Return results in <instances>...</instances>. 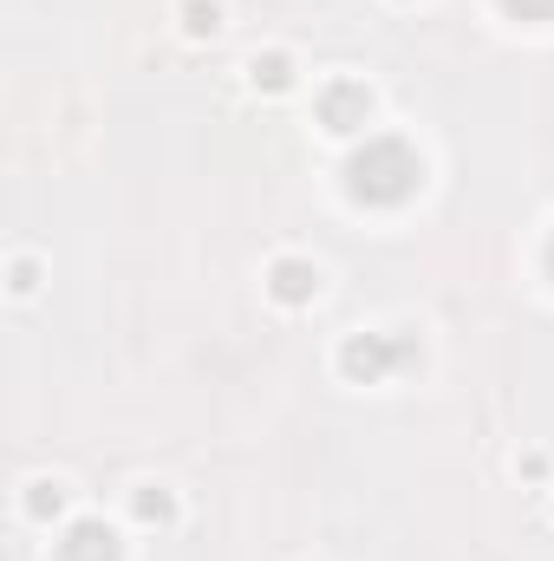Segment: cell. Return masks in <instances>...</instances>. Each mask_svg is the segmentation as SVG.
Listing matches in <instances>:
<instances>
[{"mask_svg":"<svg viewBox=\"0 0 554 561\" xmlns=\"http://www.w3.org/2000/svg\"><path fill=\"white\" fill-rule=\"evenodd\" d=\"M503 13H516V20H529V26H542V20H554V0H503Z\"/></svg>","mask_w":554,"mask_h":561,"instance_id":"9c48e42d","label":"cell"},{"mask_svg":"<svg viewBox=\"0 0 554 561\" xmlns=\"http://www.w3.org/2000/svg\"><path fill=\"white\" fill-rule=\"evenodd\" d=\"M549 275H554V242H549Z\"/></svg>","mask_w":554,"mask_h":561,"instance_id":"8fae6325","label":"cell"},{"mask_svg":"<svg viewBox=\"0 0 554 561\" xmlns=\"http://www.w3.org/2000/svg\"><path fill=\"white\" fill-rule=\"evenodd\" d=\"M137 516H144V523H163V516H170V497H163V490H157V497L137 490Z\"/></svg>","mask_w":554,"mask_h":561,"instance_id":"30bf717a","label":"cell"},{"mask_svg":"<svg viewBox=\"0 0 554 561\" xmlns=\"http://www.w3.org/2000/svg\"><path fill=\"white\" fill-rule=\"evenodd\" d=\"M59 561H118V536L104 523H72L59 542Z\"/></svg>","mask_w":554,"mask_h":561,"instance_id":"277c9868","label":"cell"},{"mask_svg":"<svg viewBox=\"0 0 554 561\" xmlns=\"http://www.w3.org/2000/svg\"><path fill=\"white\" fill-rule=\"evenodd\" d=\"M411 359V346H392L385 333H353L346 346H340V373L346 379H359V386H379L392 366H405Z\"/></svg>","mask_w":554,"mask_h":561,"instance_id":"7a4b0ae2","label":"cell"},{"mask_svg":"<svg viewBox=\"0 0 554 561\" xmlns=\"http://www.w3.org/2000/svg\"><path fill=\"white\" fill-rule=\"evenodd\" d=\"M183 26H189L196 39H202V33H216V26H222V13H216V0H189V7H183Z\"/></svg>","mask_w":554,"mask_h":561,"instance_id":"8992f818","label":"cell"},{"mask_svg":"<svg viewBox=\"0 0 554 561\" xmlns=\"http://www.w3.org/2000/svg\"><path fill=\"white\" fill-rule=\"evenodd\" d=\"M372 118V92L359 85V78H333L327 92H320V124L327 131H359Z\"/></svg>","mask_w":554,"mask_h":561,"instance_id":"3957f363","label":"cell"},{"mask_svg":"<svg viewBox=\"0 0 554 561\" xmlns=\"http://www.w3.org/2000/svg\"><path fill=\"white\" fill-rule=\"evenodd\" d=\"M313 294H320V268L313 261H274V301L307 307Z\"/></svg>","mask_w":554,"mask_h":561,"instance_id":"5b68a950","label":"cell"},{"mask_svg":"<svg viewBox=\"0 0 554 561\" xmlns=\"http://www.w3.org/2000/svg\"><path fill=\"white\" fill-rule=\"evenodd\" d=\"M26 510H33V516H59V510H65V490H59V484H33Z\"/></svg>","mask_w":554,"mask_h":561,"instance_id":"ba28073f","label":"cell"},{"mask_svg":"<svg viewBox=\"0 0 554 561\" xmlns=\"http://www.w3.org/2000/svg\"><path fill=\"white\" fill-rule=\"evenodd\" d=\"M418 183H424V163H418V150H411L405 137H372V144L346 163L353 203H372V209H392V203L418 196Z\"/></svg>","mask_w":554,"mask_h":561,"instance_id":"6da1fadb","label":"cell"},{"mask_svg":"<svg viewBox=\"0 0 554 561\" xmlns=\"http://www.w3.org/2000/svg\"><path fill=\"white\" fill-rule=\"evenodd\" d=\"M294 72H287V59L281 52H268V59H255V85H268V92H281Z\"/></svg>","mask_w":554,"mask_h":561,"instance_id":"52a82bcc","label":"cell"}]
</instances>
